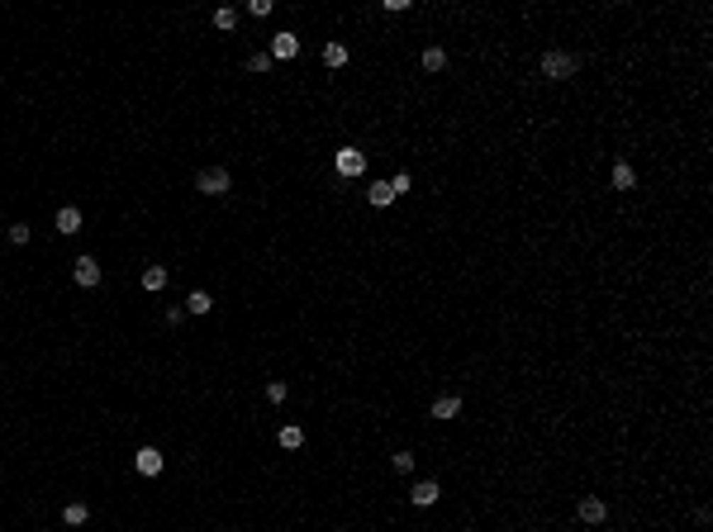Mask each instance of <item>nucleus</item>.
<instances>
[{
	"mask_svg": "<svg viewBox=\"0 0 713 532\" xmlns=\"http://www.w3.org/2000/svg\"><path fill=\"white\" fill-rule=\"evenodd\" d=\"M333 167H338L343 181H357V176H366V153H357V148H338Z\"/></svg>",
	"mask_w": 713,
	"mask_h": 532,
	"instance_id": "obj_3",
	"label": "nucleus"
},
{
	"mask_svg": "<svg viewBox=\"0 0 713 532\" xmlns=\"http://www.w3.org/2000/svg\"><path fill=\"white\" fill-rule=\"evenodd\" d=\"M10 243L24 248V243H29V223H10Z\"/></svg>",
	"mask_w": 713,
	"mask_h": 532,
	"instance_id": "obj_24",
	"label": "nucleus"
},
{
	"mask_svg": "<svg viewBox=\"0 0 713 532\" xmlns=\"http://www.w3.org/2000/svg\"><path fill=\"white\" fill-rule=\"evenodd\" d=\"M167 281H172V271H167V266H143V276H138V285L148 290V295L167 290Z\"/></svg>",
	"mask_w": 713,
	"mask_h": 532,
	"instance_id": "obj_9",
	"label": "nucleus"
},
{
	"mask_svg": "<svg viewBox=\"0 0 713 532\" xmlns=\"http://www.w3.org/2000/svg\"><path fill=\"white\" fill-rule=\"evenodd\" d=\"M366 204H371V209H385V204H395V190H390V181H376V186L366 190Z\"/></svg>",
	"mask_w": 713,
	"mask_h": 532,
	"instance_id": "obj_11",
	"label": "nucleus"
},
{
	"mask_svg": "<svg viewBox=\"0 0 713 532\" xmlns=\"http://www.w3.org/2000/svg\"><path fill=\"white\" fill-rule=\"evenodd\" d=\"M409 186H414V181H409V172H399L395 181H390V190H395V195H404V190H409Z\"/></svg>",
	"mask_w": 713,
	"mask_h": 532,
	"instance_id": "obj_25",
	"label": "nucleus"
},
{
	"mask_svg": "<svg viewBox=\"0 0 713 532\" xmlns=\"http://www.w3.org/2000/svg\"><path fill=\"white\" fill-rule=\"evenodd\" d=\"M57 233H62V238L81 233V209H77V204H62V209H57Z\"/></svg>",
	"mask_w": 713,
	"mask_h": 532,
	"instance_id": "obj_10",
	"label": "nucleus"
},
{
	"mask_svg": "<svg viewBox=\"0 0 713 532\" xmlns=\"http://www.w3.org/2000/svg\"><path fill=\"white\" fill-rule=\"evenodd\" d=\"M72 276H77L81 290H95V285H100V262H95V257H77V262H72Z\"/></svg>",
	"mask_w": 713,
	"mask_h": 532,
	"instance_id": "obj_6",
	"label": "nucleus"
},
{
	"mask_svg": "<svg viewBox=\"0 0 713 532\" xmlns=\"http://www.w3.org/2000/svg\"><path fill=\"white\" fill-rule=\"evenodd\" d=\"M285 394H290V390H285V380H267V399H271V404H285Z\"/></svg>",
	"mask_w": 713,
	"mask_h": 532,
	"instance_id": "obj_21",
	"label": "nucleus"
},
{
	"mask_svg": "<svg viewBox=\"0 0 713 532\" xmlns=\"http://www.w3.org/2000/svg\"><path fill=\"white\" fill-rule=\"evenodd\" d=\"M457 414H461V394H443V399H438V404H433V419H457Z\"/></svg>",
	"mask_w": 713,
	"mask_h": 532,
	"instance_id": "obj_13",
	"label": "nucleus"
},
{
	"mask_svg": "<svg viewBox=\"0 0 713 532\" xmlns=\"http://www.w3.org/2000/svg\"><path fill=\"white\" fill-rule=\"evenodd\" d=\"M609 181H614V190H633V186H637V172L628 167V162H614V172H609Z\"/></svg>",
	"mask_w": 713,
	"mask_h": 532,
	"instance_id": "obj_12",
	"label": "nucleus"
},
{
	"mask_svg": "<svg viewBox=\"0 0 713 532\" xmlns=\"http://www.w3.org/2000/svg\"><path fill=\"white\" fill-rule=\"evenodd\" d=\"M390 466H395V470H404V475H409V470H414V452H395V456H390Z\"/></svg>",
	"mask_w": 713,
	"mask_h": 532,
	"instance_id": "obj_23",
	"label": "nucleus"
},
{
	"mask_svg": "<svg viewBox=\"0 0 713 532\" xmlns=\"http://www.w3.org/2000/svg\"><path fill=\"white\" fill-rule=\"evenodd\" d=\"M62 523H67V528H86V523H91V509H86V504H67Z\"/></svg>",
	"mask_w": 713,
	"mask_h": 532,
	"instance_id": "obj_14",
	"label": "nucleus"
},
{
	"mask_svg": "<svg viewBox=\"0 0 713 532\" xmlns=\"http://www.w3.org/2000/svg\"><path fill=\"white\" fill-rule=\"evenodd\" d=\"M419 67H424V72H443V67H447V52H443V48H424Z\"/></svg>",
	"mask_w": 713,
	"mask_h": 532,
	"instance_id": "obj_16",
	"label": "nucleus"
},
{
	"mask_svg": "<svg viewBox=\"0 0 713 532\" xmlns=\"http://www.w3.org/2000/svg\"><path fill=\"white\" fill-rule=\"evenodd\" d=\"M195 190H200V195H209V200H219V195H228V190H233V176H228V167H205V172L195 176Z\"/></svg>",
	"mask_w": 713,
	"mask_h": 532,
	"instance_id": "obj_2",
	"label": "nucleus"
},
{
	"mask_svg": "<svg viewBox=\"0 0 713 532\" xmlns=\"http://www.w3.org/2000/svg\"><path fill=\"white\" fill-rule=\"evenodd\" d=\"M575 514H580V523H585V528H599L604 518H609V504H604L599 494H585V499H580V509H575Z\"/></svg>",
	"mask_w": 713,
	"mask_h": 532,
	"instance_id": "obj_5",
	"label": "nucleus"
},
{
	"mask_svg": "<svg viewBox=\"0 0 713 532\" xmlns=\"http://www.w3.org/2000/svg\"><path fill=\"white\" fill-rule=\"evenodd\" d=\"M271 67H276L271 52H253V57H248V72H271Z\"/></svg>",
	"mask_w": 713,
	"mask_h": 532,
	"instance_id": "obj_20",
	"label": "nucleus"
},
{
	"mask_svg": "<svg viewBox=\"0 0 713 532\" xmlns=\"http://www.w3.org/2000/svg\"><path fill=\"white\" fill-rule=\"evenodd\" d=\"M162 466H167V456H162L157 447H138V452H133V470H138V475H162Z\"/></svg>",
	"mask_w": 713,
	"mask_h": 532,
	"instance_id": "obj_4",
	"label": "nucleus"
},
{
	"mask_svg": "<svg viewBox=\"0 0 713 532\" xmlns=\"http://www.w3.org/2000/svg\"><path fill=\"white\" fill-rule=\"evenodd\" d=\"M271 10H276V5H271V0H248V15H257V19H267Z\"/></svg>",
	"mask_w": 713,
	"mask_h": 532,
	"instance_id": "obj_22",
	"label": "nucleus"
},
{
	"mask_svg": "<svg viewBox=\"0 0 713 532\" xmlns=\"http://www.w3.org/2000/svg\"><path fill=\"white\" fill-rule=\"evenodd\" d=\"M186 309L200 318V314H209L214 309V299H209V290H190V299H186Z\"/></svg>",
	"mask_w": 713,
	"mask_h": 532,
	"instance_id": "obj_18",
	"label": "nucleus"
},
{
	"mask_svg": "<svg viewBox=\"0 0 713 532\" xmlns=\"http://www.w3.org/2000/svg\"><path fill=\"white\" fill-rule=\"evenodd\" d=\"M267 52H271V62H290V57L300 52V38H295V33H276Z\"/></svg>",
	"mask_w": 713,
	"mask_h": 532,
	"instance_id": "obj_8",
	"label": "nucleus"
},
{
	"mask_svg": "<svg viewBox=\"0 0 713 532\" xmlns=\"http://www.w3.org/2000/svg\"><path fill=\"white\" fill-rule=\"evenodd\" d=\"M324 67H348V43H324Z\"/></svg>",
	"mask_w": 713,
	"mask_h": 532,
	"instance_id": "obj_15",
	"label": "nucleus"
},
{
	"mask_svg": "<svg viewBox=\"0 0 713 532\" xmlns=\"http://www.w3.org/2000/svg\"><path fill=\"white\" fill-rule=\"evenodd\" d=\"M233 24H238V10H233V5H219V10H214V29L233 33Z\"/></svg>",
	"mask_w": 713,
	"mask_h": 532,
	"instance_id": "obj_19",
	"label": "nucleus"
},
{
	"mask_svg": "<svg viewBox=\"0 0 713 532\" xmlns=\"http://www.w3.org/2000/svg\"><path fill=\"white\" fill-rule=\"evenodd\" d=\"M285 447V452H295V447H304V428H295V423H285L281 428V438H276Z\"/></svg>",
	"mask_w": 713,
	"mask_h": 532,
	"instance_id": "obj_17",
	"label": "nucleus"
},
{
	"mask_svg": "<svg viewBox=\"0 0 713 532\" xmlns=\"http://www.w3.org/2000/svg\"><path fill=\"white\" fill-rule=\"evenodd\" d=\"M438 499H443V485H438V480H419V485L409 489V504H414V509H433Z\"/></svg>",
	"mask_w": 713,
	"mask_h": 532,
	"instance_id": "obj_7",
	"label": "nucleus"
},
{
	"mask_svg": "<svg viewBox=\"0 0 713 532\" xmlns=\"http://www.w3.org/2000/svg\"><path fill=\"white\" fill-rule=\"evenodd\" d=\"M580 72V57H570V52H542V62H538V77L547 81H570Z\"/></svg>",
	"mask_w": 713,
	"mask_h": 532,
	"instance_id": "obj_1",
	"label": "nucleus"
}]
</instances>
